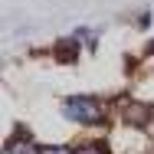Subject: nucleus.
Returning <instances> with one entry per match:
<instances>
[{
	"instance_id": "obj_1",
	"label": "nucleus",
	"mask_w": 154,
	"mask_h": 154,
	"mask_svg": "<svg viewBox=\"0 0 154 154\" xmlns=\"http://www.w3.org/2000/svg\"><path fill=\"white\" fill-rule=\"evenodd\" d=\"M62 115H66L69 122H79V125H102V118H105L102 105H98L95 98H89V95L66 98V105H62Z\"/></svg>"
},
{
	"instance_id": "obj_2",
	"label": "nucleus",
	"mask_w": 154,
	"mask_h": 154,
	"mask_svg": "<svg viewBox=\"0 0 154 154\" xmlns=\"http://www.w3.org/2000/svg\"><path fill=\"white\" fill-rule=\"evenodd\" d=\"M148 118H151V108H148V105H141V102H131V105H128V112H125V122L134 125V128H144Z\"/></svg>"
},
{
	"instance_id": "obj_3",
	"label": "nucleus",
	"mask_w": 154,
	"mask_h": 154,
	"mask_svg": "<svg viewBox=\"0 0 154 154\" xmlns=\"http://www.w3.org/2000/svg\"><path fill=\"white\" fill-rule=\"evenodd\" d=\"M7 154H43V148H36L30 141V134H17L10 144H7Z\"/></svg>"
},
{
	"instance_id": "obj_4",
	"label": "nucleus",
	"mask_w": 154,
	"mask_h": 154,
	"mask_svg": "<svg viewBox=\"0 0 154 154\" xmlns=\"http://www.w3.org/2000/svg\"><path fill=\"white\" fill-rule=\"evenodd\" d=\"M75 56H79V46H75L72 39H62L59 49H56V59H59V62H69V59H75Z\"/></svg>"
},
{
	"instance_id": "obj_5",
	"label": "nucleus",
	"mask_w": 154,
	"mask_h": 154,
	"mask_svg": "<svg viewBox=\"0 0 154 154\" xmlns=\"http://www.w3.org/2000/svg\"><path fill=\"white\" fill-rule=\"evenodd\" d=\"M75 154H105V144H85V148H75Z\"/></svg>"
},
{
	"instance_id": "obj_6",
	"label": "nucleus",
	"mask_w": 154,
	"mask_h": 154,
	"mask_svg": "<svg viewBox=\"0 0 154 154\" xmlns=\"http://www.w3.org/2000/svg\"><path fill=\"white\" fill-rule=\"evenodd\" d=\"M43 154H75V151H69L62 144H49V148H43Z\"/></svg>"
}]
</instances>
